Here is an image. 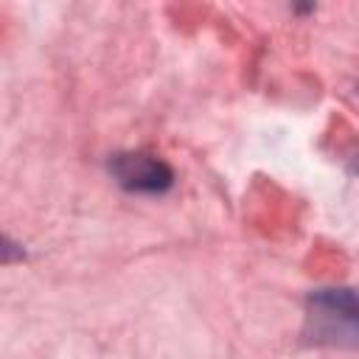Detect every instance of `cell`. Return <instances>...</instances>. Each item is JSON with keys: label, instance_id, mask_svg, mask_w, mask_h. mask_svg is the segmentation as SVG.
Segmentation results:
<instances>
[{"label": "cell", "instance_id": "cell-2", "mask_svg": "<svg viewBox=\"0 0 359 359\" xmlns=\"http://www.w3.org/2000/svg\"><path fill=\"white\" fill-rule=\"evenodd\" d=\"M109 174L121 188L137 191V194H163L174 182V171L168 168V163L143 151L115 154L109 160Z\"/></svg>", "mask_w": 359, "mask_h": 359}, {"label": "cell", "instance_id": "cell-1", "mask_svg": "<svg viewBox=\"0 0 359 359\" xmlns=\"http://www.w3.org/2000/svg\"><path fill=\"white\" fill-rule=\"evenodd\" d=\"M303 334L314 345L359 348V294L351 289H317L306 300Z\"/></svg>", "mask_w": 359, "mask_h": 359}]
</instances>
